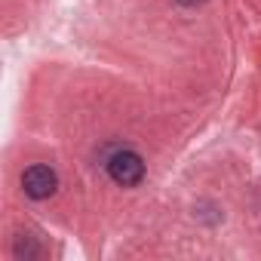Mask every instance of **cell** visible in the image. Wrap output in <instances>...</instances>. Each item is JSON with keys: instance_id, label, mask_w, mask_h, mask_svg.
Returning <instances> with one entry per match:
<instances>
[{"instance_id": "cell-1", "label": "cell", "mask_w": 261, "mask_h": 261, "mask_svg": "<svg viewBox=\"0 0 261 261\" xmlns=\"http://www.w3.org/2000/svg\"><path fill=\"white\" fill-rule=\"evenodd\" d=\"M105 166H108L111 181H117L120 188H136V185L145 178V160H142V154L129 151V148L111 154Z\"/></svg>"}, {"instance_id": "cell-2", "label": "cell", "mask_w": 261, "mask_h": 261, "mask_svg": "<svg viewBox=\"0 0 261 261\" xmlns=\"http://www.w3.org/2000/svg\"><path fill=\"white\" fill-rule=\"evenodd\" d=\"M22 188H25V194L31 200H49L56 194V188H59V175L49 166L37 163V166H28L22 172Z\"/></svg>"}, {"instance_id": "cell-3", "label": "cell", "mask_w": 261, "mask_h": 261, "mask_svg": "<svg viewBox=\"0 0 261 261\" xmlns=\"http://www.w3.org/2000/svg\"><path fill=\"white\" fill-rule=\"evenodd\" d=\"M181 7H197V4H203V0H178Z\"/></svg>"}]
</instances>
